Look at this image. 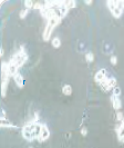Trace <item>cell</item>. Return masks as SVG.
Here are the masks:
<instances>
[{"label":"cell","instance_id":"cell-9","mask_svg":"<svg viewBox=\"0 0 124 148\" xmlns=\"http://www.w3.org/2000/svg\"><path fill=\"white\" fill-rule=\"evenodd\" d=\"M111 101H112V105H113V108L115 110H120L121 107H122V103L120 100L119 97H115V96H111Z\"/></svg>","mask_w":124,"mask_h":148},{"label":"cell","instance_id":"cell-11","mask_svg":"<svg viewBox=\"0 0 124 148\" xmlns=\"http://www.w3.org/2000/svg\"><path fill=\"white\" fill-rule=\"evenodd\" d=\"M0 125H1V127H10V128H16L17 127L15 126V125H12L7 118L6 119H1L0 120Z\"/></svg>","mask_w":124,"mask_h":148},{"label":"cell","instance_id":"cell-16","mask_svg":"<svg viewBox=\"0 0 124 148\" xmlns=\"http://www.w3.org/2000/svg\"><path fill=\"white\" fill-rule=\"evenodd\" d=\"M120 95H121V88H120L119 86L114 87L113 88V96H115V97H119Z\"/></svg>","mask_w":124,"mask_h":148},{"label":"cell","instance_id":"cell-13","mask_svg":"<svg viewBox=\"0 0 124 148\" xmlns=\"http://www.w3.org/2000/svg\"><path fill=\"white\" fill-rule=\"evenodd\" d=\"M64 3L68 7V9H72V8L75 7V5H77L74 0H67V1H64Z\"/></svg>","mask_w":124,"mask_h":148},{"label":"cell","instance_id":"cell-20","mask_svg":"<svg viewBox=\"0 0 124 148\" xmlns=\"http://www.w3.org/2000/svg\"><path fill=\"white\" fill-rule=\"evenodd\" d=\"M42 6H43V3H40V2H36L34 3V6H33V9H41L42 8Z\"/></svg>","mask_w":124,"mask_h":148},{"label":"cell","instance_id":"cell-21","mask_svg":"<svg viewBox=\"0 0 124 148\" xmlns=\"http://www.w3.org/2000/svg\"><path fill=\"white\" fill-rule=\"evenodd\" d=\"M81 134H82V136H86V134H88V128L86 127L81 128Z\"/></svg>","mask_w":124,"mask_h":148},{"label":"cell","instance_id":"cell-7","mask_svg":"<svg viewBox=\"0 0 124 148\" xmlns=\"http://www.w3.org/2000/svg\"><path fill=\"white\" fill-rule=\"evenodd\" d=\"M108 76V74H106V70L104 69V68H102V69H100L96 74H95V76H94V80L96 81V83H101L102 80H103L104 78Z\"/></svg>","mask_w":124,"mask_h":148},{"label":"cell","instance_id":"cell-17","mask_svg":"<svg viewBox=\"0 0 124 148\" xmlns=\"http://www.w3.org/2000/svg\"><path fill=\"white\" fill-rule=\"evenodd\" d=\"M28 11H29V9H27V8H23L22 10L20 11V13H19V16H20V18H24L27 15H28Z\"/></svg>","mask_w":124,"mask_h":148},{"label":"cell","instance_id":"cell-23","mask_svg":"<svg viewBox=\"0 0 124 148\" xmlns=\"http://www.w3.org/2000/svg\"><path fill=\"white\" fill-rule=\"evenodd\" d=\"M85 3H86V5H91V3H92V0H86Z\"/></svg>","mask_w":124,"mask_h":148},{"label":"cell","instance_id":"cell-5","mask_svg":"<svg viewBox=\"0 0 124 148\" xmlns=\"http://www.w3.org/2000/svg\"><path fill=\"white\" fill-rule=\"evenodd\" d=\"M9 76L7 75H1V96L5 97L7 94V88H8V84H9Z\"/></svg>","mask_w":124,"mask_h":148},{"label":"cell","instance_id":"cell-12","mask_svg":"<svg viewBox=\"0 0 124 148\" xmlns=\"http://www.w3.org/2000/svg\"><path fill=\"white\" fill-rule=\"evenodd\" d=\"M51 43L54 48H59L61 46V39L59 37H54V38H52Z\"/></svg>","mask_w":124,"mask_h":148},{"label":"cell","instance_id":"cell-1","mask_svg":"<svg viewBox=\"0 0 124 148\" xmlns=\"http://www.w3.org/2000/svg\"><path fill=\"white\" fill-rule=\"evenodd\" d=\"M40 127L41 124H31L27 123L22 127V136L27 140H32V139H38L39 134H40Z\"/></svg>","mask_w":124,"mask_h":148},{"label":"cell","instance_id":"cell-19","mask_svg":"<svg viewBox=\"0 0 124 148\" xmlns=\"http://www.w3.org/2000/svg\"><path fill=\"white\" fill-rule=\"evenodd\" d=\"M110 61H111L112 65H116V63H117V58H116V56H111Z\"/></svg>","mask_w":124,"mask_h":148},{"label":"cell","instance_id":"cell-10","mask_svg":"<svg viewBox=\"0 0 124 148\" xmlns=\"http://www.w3.org/2000/svg\"><path fill=\"white\" fill-rule=\"evenodd\" d=\"M62 93L67 96L71 95V94H72V87H71L70 85H64V86L62 87Z\"/></svg>","mask_w":124,"mask_h":148},{"label":"cell","instance_id":"cell-8","mask_svg":"<svg viewBox=\"0 0 124 148\" xmlns=\"http://www.w3.org/2000/svg\"><path fill=\"white\" fill-rule=\"evenodd\" d=\"M13 80H15L16 85H17L19 88H22V87L24 86V80H23V77H22V75H21L20 73H17V74L13 76Z\"/></svg>","mask_w":124,"mask_h":148},{"label":"cell","instance_id":"cell-3","mask_svg":"<svg viewBox=\"0 0 124 148\" xmlns=\"http://www.w3.org/2000/svg\"><path fill=\"white\" fill-rule=\"evenodd\" d=\"M106 5H108V7H109L110 11L113 13L114 17L119 18V17H121V16H122L123 9H121L120 7H117V6L115 5V1H113V0H109V1L106 2Z\"/></svg>","mask_w":124,"mask_h":148},{"label":"cell","instance_id":"cell-2","mask_svg":"<svg viewBox=\"0 0 124 148\" xmlns=\"http://www.w3.org/2000/svg\"><path fill=\"white\" fill-rule=\"evenodd\" d=\"M28 60V53H26V49L23 46H21L20 49L16 53H13V56L11 57V59L9 60V63L11 65H16L18 68H20L23 63Z\"/></svg>","mask_w":124,"mask_h":148},{"label":"cell","instance_id":"cell-25","mask_svg":"<svg viewBox=\"0 0 124 148\" xmlns=\"http://www.w3.org/2000/svg\"><path fill=\"white\" fill-rule=\"evenodd\" d=\"M29 148H33V147H32V146H30V147H29Z\"/></svg>","mask_w":124,"mask_h":148},{"label":"cell","instance_id":"cell-15","mask_svg":"<svg viewBox=\"0 0 124 148\" xmlns=\"http://www.w3.org/2000/svg\"><path fill=\"white\" fill-rule=\"evenodd\" d=\"M33 6H34V2H32L31 0H26V1H24V7H26L27 9L33 8Z\"/></svg>","mask_w":124,"mask_h":148},{"label":"cell","instance_id":"cell-4","mask_svg":"<svg viewBox=\"0 0 124 148\" xmlns=\"http://www.w3.org/2000/svg\"><path fill=\"white\" fill-rule=\"evenodd\" d=\"M50 136V130L47 125L44 124H41V127H40V134H39V137H38V140L39 141H44L47 140Z\"/></svg>","mask_w":124,"mask_h":148},{"label":"cell","instance_id":"cell-22","mask_svg":"<svg viewBox=\"0 0 124 148\" xmlns=\"http://www.w3.org/2000/svg\"><path fill=\"white\" fill-rule=\"evenodd\" d=\"M7 116H6V111L3 109H1V119H6Z\"/></svg>","mask_w":124,"mask_h":148},{"label":"cell","instance_id":"cell-24","mask_svg":"<svg viewBox=\"0 0 124 148\" xmlns=\"http://www.w3.org/2000/svg\"><path fill=\"white\" fill-rule=\"evenodd\" d=\"M3 55V48H0V56Z\"/></svg>","mask_w":124,"mask_h":148},{"label":"cell","instance_id":"cell-18","mask_svg":"<svg viewBox=\"0 0 124 148\" xmlns=\"http://www.w3.org/2000/svg\"><path fill=\"white\" fill-rule=\"evenodd\" d=\"M116 119H117V120H121V121L124 119V115L122 111H117V113H116Z\"/></svg>","mask_w":124,"mask_h":148},{"label":"cell","instance_id":"cell-6","mask_svg":"<svg viewBox=\"0 0 124 148\" xmlns=\"http://www.w3.org/2000/svg\"><path fill=\"white\" fill-rule=\"evenodd\" d=\"M55 28V26L51 23V22H47V26L43 30V40H49L50 39V36H51L53 29Z\"/></svg>","mask_w":124,"mask_h":148},{"label":"cell","instance_id":"cell-14","mask_svg":"<svg viewBox=\"0 0 124 148\" xmlns=\"http://www.w3.org/2000/svg\"><path fill=\"white\" fill-rule=\"evenodd\" d=\"M85 59H86V61L88 63H92L93 60H94V56H93L92 53H85Z\"/></svg>","mask_w":124,"mask_h":148}]
</instances>
